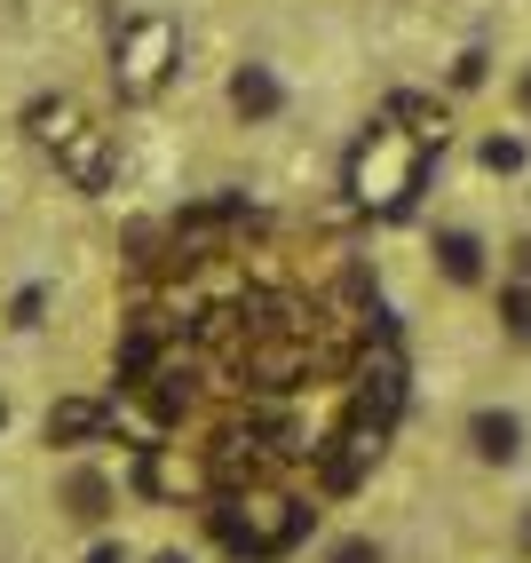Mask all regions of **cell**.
<instances>
[{
    "label": "cell",
    "mask_w": 531,
    "mask_h": 563,
    "mask_svg": "<svg viewBox=\"0 0 531 563\" xmlns=\"http://www.w3.org/2000/svg\"><path fill=\"white\" fill-rule=\"evenodd\" d=\"M24 128H32L41 152H56L71 191H103V183H111V143H103V128H88L80 103H32Z\"/></svg>",
    "instance_id": "cell-1"
},
{
    "label": "cell",
    "mask_w": 531,
    "mask_h": 563,
    "mask_svg": "<svg viewBox=\"0 0 531 563\" xmlns=\"http://www.w3.org/2000/svg\"><path fill=\"white\" fill-rule=\"evenodd\" d=\"M103 476H71V516H103Z\"/></svg>",
    "instance_id": "cell-12"
},
{
    "label": "cell",
    "mask_w": 531,
    "mask_h": 563,
    "mask_svg": "<svg viewBox=\"0 0 531 563\" xmlns=\"http://www.w3.org/2000/svg\"><path fill=\"white\" fill-rule=\"evenodd\" d=\"M381 437H389V421H373V412L341 421L333 453H325V493H357V476H365L373 461H381Z\"/></svg>",
    "instance_id": "cell-5"
},
{
    "label": "cell",
    "mask_w": 531,
    "mask_h": 563,
    "mask_svg": "<svg viewBox=\"0 0 531 563\" xmlns=\"http://www.w3.org/2000/svg\"><path fill=\"white\" fill-rule=\"evenodd\" d=\"M0 421H9V405H0Z\"/></svg>",
    "instance_id": "cell-18"
},
{
    "label": "cell",
    "mask_w": 531,
    "mask_h": 563,
    "mask_svg": "<svg viewBox=\"0 0 531 563\" xmlns=\"http://www.w3.org/2000/svg\"><path fill=\"white\" fill-rule=\"evenodd\" d=\"M88 563H128V548H111V540H103V548H96Z\"/></svg>",
    "instance_id": "cell-15"
},
{
    "label": "cell",
    "mask_w": 531,
    "mask_h": 563,
    "mask_svg": "<svg viewBox=\"0 0 531 563\" xmlns=\"http://www.w3.org/2000/svg\"><path fill=\"white\" fill-rule=\"evenodd\" d=\"M397 405H405V357H397V342L381 333V350H373V365H365V405H357V412L397 421Z\"/></svg>",
    "instance_id": "cell-6"
},
{
    "label": "cell",
    "mask_w": 531,
    "mask_h": 563,
    "mask_svg": "<svg viewBox=\"0 0 531 563\" xmlns=\"http://www.w3.org/2000/svg\"><path fill=\"white\" fill-rule=\"evenodd\" d=\"M231 103H239V120H270V111L286 103V88H278L270 64H246L239 80H231Z\"/></svg>",
    "instance_id": "cell-9"
},
{
    "label": "cell",
    "mask_w": 531,
    "mask_h": 563,
    "mask_svg": "<svg viewBox=\"0 0 531 563\" xmlns=\"http://www.w3.org/2000/svg\"><path fill=\"white\" fill-rule=\"evenodd\" d=\"M468 444H476V461H516L523 453V421H516V412H476Z\"/></svg>",
    "instance_id": "cell-8"
},
{
    "label": "cell",
    "mask_w": 531,
    "mask_h": 563,
    "mask_svg": "<svg viewBox=\"0 0 531 563\" xmlns=\"http://www.w3.org/2000/svg\"><path fill=\"white\" fill-rule=\"evenodd\" d=\"M325 563H381V548H373V540H341Z\"/></svg>",
    "instance_id": "cell-14"
},
{
    "label": "cell",
    "mask_w": 531,
    "mask_h": 563,
    "mask_svg": "<svg viewBox=\"0 0 531 563\" xmlns=\"http://www.w3.org/2000/svg\"><path fill=\"white\" fill-rule=\"evenodd\" d=\"M421 143H405L397 128H373L365 143H357V159H350V199L357 207H381V214H397L412 191H421Z\"/></svg>",
    "instance_id": "cell-2"
},
{
    "label": "cell",
    "mask_w": 531,
    "mask_h": 563,
    "mask_svg": "<svg viewBox=\"0 0 531 563\" xmlns=\"http://www.w3.org/2000/svg\"><path fill=\"white\" fill-rule=\"evenodd\" d=\"M500 310H508V333H516V342H531V294L516 286V294H508V302H500Z\"/></svg>",
    "instance_id": "cell-13"
},
{
    "label": "cell",
    "mask_w": 531,
    "mask_h": 563,
    "mask_svg": "<svg viewBox=\"0 0 531 563\" xmlns=\"http://www.w3.org/2000/svg\"><path fill=\"white\" fill-rule=\"evenodd\" d=\"M111 71H120V96H159V80H167V71H175V24L167 16H135L128 32H120V64H111Z\"/></svg>",
    "instance_id": "cell-4"
},
{
    "label": "cell",
    "mask_w": 531,
    "mask_h": 563,
    "mask_svg": "<svg viewBox=\"0 0 531 563\" xmlns=\"http://www.w3.org/2000/svg\"><path fill=\"white\" fill-rule=\"evenodd\" d=\"M484 167H491V175H516V167H523V143H516V135H491V143H484Z\"/></svg>",
    "instance_id": "cell-11"
},
{
    "label": "cell",
    "mask_w": 531,
    "mask_h": 563,
    "mask_svg": "<svg viewBox=\"0 0 531 563\" xmlns=\"http://www.w3.org/2000/svg\"><path fill=\"white\" fill-rule=\"evenodd\" d=\"M436 262H444L452 286H476V278H484V239H476V231H444V239H436Z\"/></svg>",
    "instance_id": "cell-10"
},
{
    "label": "cell",
    "mask_w": 531,
    "mask_h": 563,
    "mask_svg": "<svg viewBox=\"0 0 531 563\" xmlns=\"http://www.w3.org/2000/svg\"><path fill=\"white\" fill-rule=\"evenodd\" d=\"M516 103H523V111H531V71H523V80H516Z\"/></svg>",
    "instance_id": "cell-16"
},
{
    "label": "cell",
    "mask_w": 531,
    "mask_h": 563,
    "mask_svg": "<svg viewBox=\"0 0 531 563\" xmlns=\"http://www.w3.org/2000/svg\"><path fill=\"white\" fill-rule=\"evenodd\" d=\"M310 500H254L246 516H231V508H222L214 516V532H222V548H231V555H246V563H278L301 532H310Z\"/></svg>",
    "instance_id": "cell-3"
},
{
    "label": "cell",
    "mask_w": 531,
    "mask_h": 563,
    "mask_svg": "<svg viewBox=\"0 0 531 563\" xmlns=\"http://www.w3.org/2000/svg\"><path fill=\"white\" fill-rule=\"evenodd\" d=\"M151 563H191V555H151Z\"/></svg>",
    "instance_id": "cell-17"
},
{
    "label": "cell",
    "mask_w": 531,
    "mask_h": 563,
    "mask_svg": "<svg viewBox=\"0 0 531 563\" xmlns=\"http://www.w3.org/2000/svg\"><path fill=\"white\" fill-rule=\"evenodd\" d=\"M103 421H111V405H96V397H64V405H48V444H88Z\"/></svg>",
    "instance_id": "cell-7"
}]
</instances>
